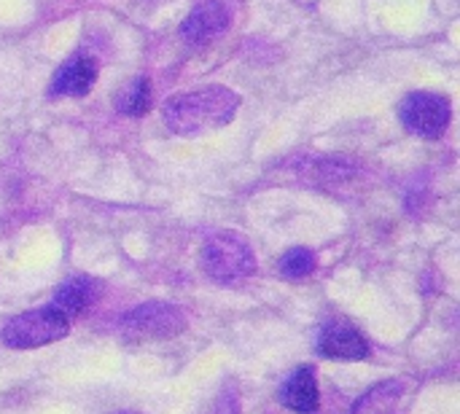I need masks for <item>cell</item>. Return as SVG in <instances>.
<instances>
[{
  "label": "cell",
  "mask_w": 460,
  "mask_h": 414,
  "mask_svg": "<svg viewBox=\"0 0 460 414\" xmlns=\"http://www.w3.org/2000/svg\"><path fill=\"white\" fill-rule=\"evenodd\" d=\"M237 108H240L237 92L210 84L183 94H172L162 108V119L172 135L194 137L226 127L234 119Z\"/></svg>",
  "instance_id": "1"
},
{
  "label": "cell",
  "mask_w": 460,
  "mask_h": 414,
  "mask_svg": "<svg viewBox=\"0 0 460 414\" xmlns=\"http://www.w3.org/2000/svg\"><path fill=\"white\" fill-rule=\"evenodd\" d=\"M199 267L213 283L237 286V283H245L248 277L256 275V256L243 237L224 232V234L210 237L202 245Z\"/></svg>",
  "instance_id": "2"
},
{
  "label": "cell",
  "mask_w": 460,
  "mask_h": 414,
  "mask_svg": "<svg viewBox=\"0 0 460 414\" xmlns=\"http://www.w3.org/2000/svg\"><path fill=\"white\" fill-rule=\"evenodd\" d=\"M67 334H70V318L62 315L54 304H43V307L13 315L3 326L0 339L11 350H38V348L62 342Z\"/></svg>",
  "instance_id": "3"
},
{
  "label": "cell",
  "mask_w": 460,
  "mask_h": 414,
  "mask_svg": "<svg viewBox=\"0 0 460 414\" xmlns=\"http://www.w3.org/2000/svg\"><path fill=\"white\" fill-rule=\"evenodd\" d=\"M186 315L181 307L170 302H146L119 321V334L132 345H148V342H167L186 331Z\"/></svg>",
  "instance_id": "4"
},
{
  "label": "cell",
  "mask_w": 460,
  "mask_h": 414,
  "mask_svg": "<svg viewBox=\"0 0 460 414\" xmlns=\"http://www.w3.org/2000/svg\"><path fill=\"white\" fill-rule=\"evenodd\" d=\"M399 119L407 132L429 140H439L453 119V105L445 94L437 92H412L399 105Z\"/></svg>",
  "instance_id": "5"
},
{
  "label": "cell",
  "mask_w": 460,
  "mask_h": 414,
  "mask_svg": "<svg viewBox=\"0 0 460 414\" xmlns=\"http://www.w3.org/2000/svg\"><path fill=\"white\" fill-rule=\"evenodd\" d=\"M318 356L329 361H367L372 353L369 339L358 326H353L345 318H334L323 326L318 334Z\"/></svg>",
  "instance_id": "6"
},
{
  "label": "cell",
  "mask_w": 460,
  "mask_h": 414,
  "mask_svg": "<svg viewBox=\"0 0 460 414\" xmlns=\"http://www.w3.org/2000/svg\"><path fill=\"white\" fill-rule=\"evenodd\" d=\"M232 24V13L221 0L197 3L181 24V38L191 46H208L221 38Z\"/></svg>",
  "instance_id": "7"
},
{
  "label": "cell",
  "mask_w": 460,
  "mask_h": 414,
  "mask_svg": "<svg viewBox=\"0 0 460 414\" xmlns=\"http://www.w3.org/2000/svg\"><path fill=\"white\" fill-rule=\"evenodd\" d=\"M94 81H97L94 57L78 51L57 67L51 86H49V94H54V97H84L92 92Z\"/></svg>",
  "instance_id": "8"
},
{
  "label": "cell",
  "mask_w": 460,
  "mask_h": 414,
  "mask_svg": "<svg viewBox=\"0 0 460 414\" xmlns=\"http://www.w3.org/2000/svg\"><path fill=\"white\" fill-rule=\"evenodd\" d=\"M280 404L286 410L296 414H315L321 407V388H318V374L310 364L305 366H296L288 380L280 385V393H278Z\"/></svg>",
  "instance_id": "9"
},
{
  "label": "cell",
  "mask_w": 460,
  "mask_h": 414,
  "mask_svg": "<svg viewBox=\"0 0 460 414\" xmlns=\"http://www.w3.org/2000/svg\"><path fill=\"white\" fill-rule=\"evenodd\" d=\"M97 296H100V283H97L94 277H89V275H73V277H67V280L54 291L51 304H54L62 315H67V318L73 321V318L84 315V313L97 302Z\"/></svg>",
  "instance_id": "10"
},
{
  "label": "cell",
  "mask_w": 460,
  "mask_h": 414,
  "mask_svg": "<svg viewBox=\"0 0 460 414\" xmlns=\"http://www.w3.org/2000/svg\"><path fill=\"white\" fill-rule=\"evenodd\" d=\"M402 393H404V385H402V383H396V380L380 383L377 388L367 391V393L353 404L350 414H391L396 410Z\"/></svg>",
  "instance_id": "11"
},
{
  "label": "cell",
  "mask_w": 460,
  "mask_h": 414,
  "mask_svg": "<svg viewBox=\"0 0 460 414\" xmlns=\"http://www.w3.org/2000/svg\"><path fill=\"white\" fill-rule=\"evenodd\" d=\"M113 105L124 113V116H146L151 110V81L146 75H137L132 78L129 84H124L116 97H113Z\"/></svg>",
  "instance_id": "12"
},
{
  "label": "cell",
  "mask_w": 460,
  "mask_h": 414,
  "mask_svg": "<svg viewBox=\"0 0 460 414\" xmlns=\"http://www.w3.org/2000/svg\"><path fill=\"white\" fill-rule=\"evenodd\" d=\"M315 267H318V259L310 248H291L278 261V272L286 280H305L315 272Z\"/></svg>",
  "instance_id": "13"
},
{
  "label": "cell",
  "mask_w": 460,
  "mask_h": 414,
  "mask_svg": "<svg viewBox=\"0 0 460 414\" xmlns=\"http://www.w3.org/2000/svg\"><path fill=\"white\" fill-rule=\"evenodd\" d=\"M116 414H143V412H135V410H124V412H116Z\"/></svg>",
  "instance_id": "14"
}]
</instances>
